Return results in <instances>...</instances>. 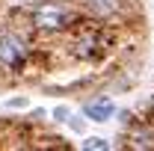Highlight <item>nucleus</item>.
<instances>
[{"instance_id":"nucleus-5","label":"nucleus","mask_w":154,"mask_h":151,"mask_svg":"<svg viewBox=\"0 0 154 151\" xmlns=\"http://www.w3.org/2000/svg\"><path fill=\"white\" fill-rule=\"evenodd\" d=\"M86 9L95 15L98 21H107L119 12V0H86Z\"/></svg>"},{"instance_id":"nucleus-7","label":"nucleus","mask_w":154,"mask_h":151,"mask_svg":"<svg viewBox=\"0 0 154 151\" xmlns=\"http://www.w3.org/2000/svg\"><path fill=\"white\" fill-rule=\"evenodd\" d=\"M131 145H134V148H151L154 136H148V133H136V136H131Z\"/></svg>"},{"instance_id":"nucleus-8","label":"nucleus","mask_w":154,"mask_h":151,"mask_svg":"<svg viewBox=\"0 0 154 151\" xmlns=\"http://www.w3.org/2000/svg\"><path fill=\"white\" fill-rule=\"evenodd\" d=\"M151 110H154V101H151Z\"/></svg>"},{"instance_id":"nucleus-4","label":"nucleus","mask_w":154,"mask_h":151,"mask_svg":"<svg viewBox=\"0 0 154 151\" xmlns=\"http://www.w3.org/2000/svg\"><path fill=\"white\" fill-rule=\"evenodd\" d=\"M83 113H86V119H92V122H107L116 113V104L110 98H95V101H89L83 107Z\"/></svg>"},{"instance_id":"nucleus-1","label":"nucleus","mask_w":154,"mask_h":151,"mask_svg":"<svg viewBox=\"0 0 154 151\" xmlns=\"http://www.w3.org/2000/svg\"><path fill=\"white\" fill-rule=\"evenodd\" d=\"M30 21H33V27L45 30V33H59V30H65L71 24V9L65 3H57V0L38 3L36 9L30 12Z\"/></svg>"},{"instance_id":"nucleus-2","label":"nucleus","mask_w":154,"mask_h":151,"mask_svg":"<svg viewBox=\"0 0 154 151\" xmlns=\"http://www.w3.org/2000/svg\"><path fill=\"white\" fill-rule=\"evenodd\" d=\"M27 62V45L12 30H0V65L3 68H24Z\"/></svg>"},{"instance_id":"nucleus-6","label":"nucleus","mask_w":154,"mask_h":151,"mask_svg":"<svg viewBox=\"0 0 154 151\" xmlns=\"http://www.w3.org/2000/svg\"><path fill=\"white\" fill-rule=\"evenodd\" d=\"M83 148H89V151H107V148H110V142L101 139V136H89V139L83 142Z\"/></svg>"},{"instance_id":"nucleus-3","label":"nucleus","mask_w":154,"mask_h":151,"mask_svg":"<svg viewBox=\"0 0 154 151\" xmlns=\"http://www.w3.org/2000/svg\"><path fill=\"white\" fill-rule=\"evenodd\" d=\"M74 54L80 59H98L104 54V36L98 30H83L74 39Z\"/></svg>"}]
</instances>
